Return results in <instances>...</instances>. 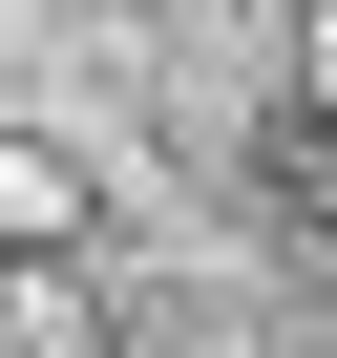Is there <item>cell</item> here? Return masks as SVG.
Wrapping results in <instances>:
<instances>
[{"label":"cell","mask_w":337,"mask_h":358,"mask_svg":"<svg viewBox=\"0 0 337 358\" xmlns=\"http://www.w3.org/2000/svg\"><path fill=\"white\" fill-rule=\"evenodd\" d=\"M0 358H106V337H85V295H64V274H0Z\"/></svg>","instance_id":"6da1fadb"},{"label":"cell","mask_w":337,"mask_h":358,"mask_svg":"<svg viewBox=\"0 0 337 358\" xmlns=\"http://www.w3.org/2000/svg\"><path fill=\"white\" fill-rule=\"evenodd\" d=\"M0 232H64V169L43 148H0Z\"/></svg>","instance_id":"7a4b0ae2"},{"label":"cell","mask_w":337,"mask_h":358,"mask_svg":"<svg viewBox=\"0 0 337 358\" xmlns=\"http://www.w3.org/2000/svg\"><path fill=\"white\" fill-rule=\"evenodd\" d=\"M316 106H337V0H316Z\"/></svg>","instance_id":"3957f363"}]
</instances>
